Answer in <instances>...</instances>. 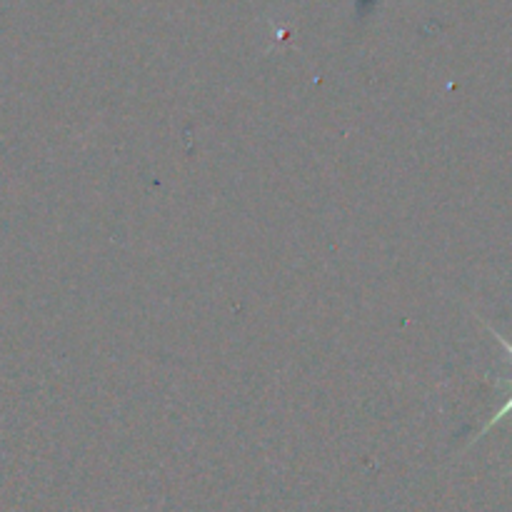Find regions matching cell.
I'll return each mask as SVG.
<instances>
[{
	"mask_svg": "<svg viewBox=\"0 0 512 512\" xmlns=\"http://www.w3.org/2000/svg\"><path fill=\"white\" fill-rule=\"evenodd\" d=\"M510 413H512V398L508 400V403H505V405H503V408H500V410H498V413H495V415H493V418H490V420H488V425H485V428H483V433H488V430H490V428H493V425H495V423H500V420H503V418H505V415H510Z\"/></svg>",
	"mask_w": 512,
	"mask_h": 512,
	"instance_id": "obj_1",
	"label": "cell"
},
{
	"mask_svg": "<svg viewBox=\"0 0 512 512\" xmlns=\"http://www.w3.org/2000/svg\"><path fill=\"white\" fill-rule=\"evenodd\" d=\"M493 335H495V338H498V340H500V343H503V348H505V350H508V353L512 355V343H508V340H505V338H503V335H500V333H495V330H493Z\"/></svg>",
	"mask_w": 512,
	"mask_h": 512,
	"instance_id": "obj_2",
	"label": "cell"
},
{
	"mask_svg": "<svg viewBox=\"0 0 512 512\" xmlns=\"http://www.w3.org/2000/svg\"><path fill=\"white\" fill-rule=\"evenodd\" d=\"M375 3V0H360V8H370V5H373Z\"/></svg>",
	"mask_w": 512,
	"mask_h": 512,
	"instance_id": "obj_3",
	"label": "cell"
}]
</instances>
